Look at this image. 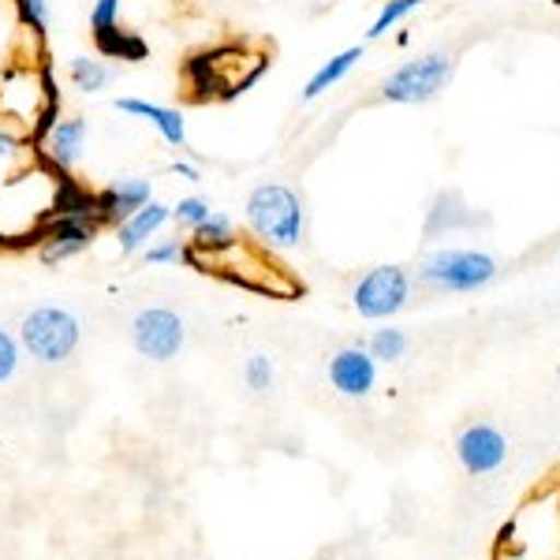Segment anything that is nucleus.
<instances>
[{
    "instance_id": "f257e3e1",
    "label": "nucleus",
    "mask_w": 560,
    "mask_h": 560,
    "mask_svg": "<svg viewBox=\"0 0 560 560\" xmlns=\"http://www.w3.org/2000/svg\"><path fill=\"white\" fill-rule=\"evenodd\" d=\"M243 221L266 250H292L306 236V206L284 184H258L243 202Z\"/></svg>"
},
{
    "instance_id": "f03ea898",
    "label": "nucleus",
    "mask_w": 560,
    "mask_h": 560,
    "mask_svg": "<svg viewBox=\"0 0 560 560\" xmlns=\"http://www.w3.org/2000/svg\"><path fill=\"white\" fill-rule=\"evenodd\" d=\"M79 340H83V325H79V318L68 306H34L20 322V348L42 366L68 363L79 351Z\"/></svg>"
},
{
    "instance_id": "7ed1b4c3",
    "label": "nucleus",
    "mask_w": 560,
    "mask_h": 560,
    "mask_svg": "<svg viewBox=\"0 0 560 560\" xmlns=\"http://www.w3.org/2000/svg\"><path fill=\"white\" fill-rule=\"evenodd\" d=\"M501 266L486 250H459L445 247L419 266V284H427L430 292H478V288L493 284Z\"/></svg>"
},
{
    "instance_id": "20e7f679",
    "label": "nucleus",
    "mask_w": 560,
    "mask_h": 560,
    "mask_svg": "<svg viewBox=\"0 0 560 560\" xmlns=\"http://www.w3.org/2000/svg\"><path fill=\"white\" fill-rule=\"evenodd\" d=\"M456 75V52L433 49L427 57H415L400 65L382 83V97L393 105H427L441 94Z\"/></svg>"
},
{
    "instance_id": "39448f33",
    "label": "nucleus",
    "mask_w": 560,
    "mask_h": 560,
    "mask_svg": "<svg viewBox=\"0 0 560 560\" xmlns=\"http://www.w3.org/2000/svg\"><path fill=\"white\" fill-rule=\"evenodd\" d=\"M187 345V325L173 306H142L131 318V348L150 363H168Z\"/></svg>"
},
{
    "instance_id": "423d86ee",
    "label": "nucleus",
    "mask_w": 560,
    "mask_h": 560,
    "mask_svg": "<svg viewBox=\"0 0 560 560\" xmlns=\"http://www.w3.org/2000/svg\"><path fill=\"white\" fill-rule=\"evenodd\" d=\"M411 300V273L404 266H374L359 280L351 303L355 311L370 322H385L393 314H400Z\"/></svg>"
},
{
    "instance_id": "0eeeda50",
    "label": "nucleus",
    "mask_w": 560,
    "mask_h": 560,
    "mask_svg": "<svg viewBox=\"0 0 560 560\" xmlns=\"http://www.w3.org/2000/svg\"><path fill=\"white\" fill-rule=\"evenodd\" d=\"M86 142H90V120L71 113V116H57V120L34 139V147H38V158L52 173L71 176L79 168V161H83Z\"/></svg>"
},
{
    "instance_id": "6e6552de",
    "label": "nucleus",
    "mask_w": 560,
    "mask_h": 560,
    "mask_svg": "<svg viewBox=\"0 0 560 560\" xmlns=\"http://www.w3.org/2000/svg\"><path fill=\"white\" fill-rule=\"evenodd\" d=\"M102 224L86 213H57L38 236V258L42 266H60L68 258H79L83 250L94 247Z\"/></svg>"
},
{
    "instance_id": "1a4fd4ad",
    "label": "nucleus",
    "mask_w": 560,
    "mask_h": 560,
    "mask_svg": "<svg viewBox=\"0 0 560 560\" xmlns=\"http://www.w3.org/2000/svg\"><path fill=\"white\" fill-rule=\"evenodd\" d=\"M153 198V179L147 176H120L102 191H94V221L102 229H116L120 221H128L135 210H142Z\"/></svg>"
},
{
    "instance_id": "9d476101",
    "label": "nucleus",
    "mask_w": 560,
    "mask_h": 560,
    "mask_svg": "<svg viewBox=\"0 0 560 560\" xmlns=\"http://www.w3.org/2000/svg\"><path fill=\"white\" fill-rule=\"evenodd\" d=\"M456 456L467 475H490L504 464V456H509V441H504V433L490 427V422H475V427H467L459 433Z\"/></svg>"
},
{
    "instance_id": "9b49d317",
    "label": "nucleus",
    "mask_w": 560,
    "mask_h": 560,
    "mask_svg": "<svg viewBox=\"0 0 560 560\" xmlns=\"http://www.w3.org/2000/svg\"><path fill=\"white\" fill-rule=\"evenodd\" d=\"M173 221V206L161 202V198H150L142 210H135L128 221L116 224V247H120V255H142V250L150 247L153 240L165 232V224Z\"/></svg>"
},
{
    "instance_id": "f8f14e48",
    "label": "nucleus",
    "mask_w": 560,
    "mask_h": 560,
    "mask_svg": "<svg viewBox=\"0 0 560 560\" xmlns=\"http://www.w3.org/2000/svg\"><path fill=\"white\" fill-rule=\"evenodd\" d=\"M329 382L340 396H370L377 385V359L366 348H340L329 359Z\"/></svg>"
},
{
    "instance_id": "ddd939ff",
    "label": "nucleus",
    "mask_w": 560,
    "mask_h": 560,
    "mask_svg": "<svg viewBox=\"0 0 560 560\" xmlns=\"http://www.w3.org/2000/svg\"><path fill=\"white\" fill-rule=\"evenodd\" d=\"M116 113L135 116V120L150 124L161 135V142L173 150H187V120L184 113L173 105H158V102H142V97H116L113 102Z\"/></svg>"
},
{
    "instance_id": "4468645a",
    "label": "nucleus",
    "mask_w": 560,
    "mask_h": 560,
    "mask_svg": "<svg viewBox=\"0 0 560 560\" xmlns=\"http://www.w3.org/2000/svg\"><path fill=\"white\" fill-rule=\"evenodd\" d=\"M363 60V45H351V49H340L337 57H329L325 65L314 71L311 79H306V86H303V102H314V97H322L329 86H337L340 79H348L351 75V68Z\"/></svg>"
},
{
    "instance_id": "2eb2a0df",
    "label": "nucleus",
    "mask_w": 560,
    "mask_h": 560,
    "mask_svg": "<svg viewBox=\"0 0 560 560\" xmlns=\"http://www.w3.org/2000/svg\"><path fill=\"white\" fill-rule=\"evenodd\" d=\"M31 142H34L31 131H20L15 124L0 120V187H4L15 173H23V168L31 165L34 153L26 150Z\"/></svg>"
},
{
    "instance_id": "dca6fc26",
    "label": "nucleus",
    "mask_w": 560,
    "mask_h": 560,
    "mask_svg": "<svg viewBox=\"0 0 560 560\" xmlns=\"http://www.w3.org/2000/svg\"><path fill=\"white\" fill-rule=\"evenodd\" d=\"M236 221H232L229 213L213 210L210 217H206L202 224L191 232V250H202V255H221V250H229L232 243H236Z\"/></svg>"
},
{
    "instance_id": "f3484780",
    "label": "nucleus",
    "mask_w": 560,
    "mask_h": 560,
    "mask_svg": "<svg viewBox=\"0 0 560 560\" xmlns=\"http://www.w3.org/2000/svg\"><path fill=\"white\" fill-rule=\"evenodd\" d=\"M475 224V213L464 206L459 191H441L433 198L430 217H427V236H441V232H453V229H467Z\"/></svg>"
},
{
    "instance_id": "a211bd4d",
    "label": "nucleus",
    "mask_w": 560,
    "mask_h": 560,
    "mask_svg": "<svg viewBox=\"0 0 560 560\" xmlns=\"http://www.w3.org/2000/svg\"><path fill=\"white\" fill-rule=\"evenodd\" d=\"M68 79H71V86H75L79 94L94 97V94H102V90H108V83L116 79V68L108 65L105 57H71Z\"/></svg>"
},
{
    "instance_id": "6ab92c4d",
    "label": "nucleus",
    "mask_w": 560,
    "mask_h": 560,
    "mask_svg": "<svg viewBox=\"0 0 560 560\" xmlns=\"http://www.w3.org/2000/svg\"><path fill=\"white\" fill-rule=\"evenodd\" d=\"M94 42H97V57H105V60H128V65L147 60V42L135 31H124V26H113V31L97 34Z\"/></svg>"
},
{
    "instance_id": "aec40b11",
    "label": "nucleus",
    "mask_w": 560,
    "mask_h": 560,
    "mask_svg": "<svg viewBox=\"0 0 560 560\" xmlns=\"http://www.w3.org/2000/svg\"><path fill=\"white\" fill-rule=\"evenodd\" d=\"M142 258H147V266H179V261H191L198 266L191 243L184 236H168V240H153L147 250H142Z\"/></svg>"
},
{
    "instance_id": "412c9836",
    "label": "nucleus",
    "mask_w": 560,
    "mask_h": 560,
    "mask_svg": "<svg viewBox=\"0 0 560 560\" xmlns=\"http://www.w3.org/2000/svg\"><path fill=\"white\" fill-rule=\"evenodd\" d=\"M422 4H430V0H385V4H382V12H377V20L370 23L366 38H370V42H382L385 34L393 31L396 23H404L411 12H419Z\"/></svg>"
},
{
    "instance_id": "4be33fe9",
    "label": "nucleus",
    "mask_w": 560,
    "mask_h": 560,
    "mask_svg": "<svg viewBox=\"0 0 560 560\" xmlns=\"http://www.w3.org/2000/svg\"><path fill=\"white\" fill-rule=\"evenodd\" d=\"M366 351L377 359V363H400V359L408 355V332L404 329H377L374 337H370Z\"/></svg>"
},
{
    "instance_id": "5701e85b",
    "label": "nucleus",
    "mask_w": 560,
    "mask_h": 560,
    "mask_svg": "<svg viewBox=\"0 0 560 560\" xmlns=\"http://www.w3.org/2000/svg\"><path fill=\"white\" fill-rule=\"evenodd\" d=\"M210 213H213V202H210L206 195H184V198H179V202L173 206V221H176L184 232H195L198 224H202Z\"/></svg>"
},
{
    "instance_id": "b1692460",
    "label": "nucleus",
    "mask_w": 560,
    "mask_h": 560,
    "mask_svg": "<svg viewBox=\"0 0 560 560\" xmlns=\"http://www.w3.org/2000/svg\"><path fill=\"white\" fill-rule=\"evenodd\" d=\"M15 12H20V23L34 34V38H45V34H49V23H52L49 0H15Z\"/></svg>"
},
{
    "instance_id": "393cba45",
    "label": "nucleus",
    "mask_w": 560,
    "mask_h": 560,
    "mask_svg": "<svg viewBox=\"0 0 560 560\" xmlns=\"http://www.w3.org/2000/svg\"><path fill=\"white\" fill-rule=\"evenodd\" d=\"M273 377H277V370H273V359L269 355H250L247 366H243V382H247L250 393H269V388H273Z\"/></svg>"
},
{
    "instance_id": "a878e982",
    "label": "nucleus",
    "mask_w": 560,
    "mask_h": 560,
    "mask_svg": "<svg viewBox=\"0 0 560 560\" xmlns=\"http://www.w3.org/2000/svg\"><path fill=\"white\" fill-rule=\"evenodd\" d=\"M120 12H124V0H94L90 4V31H94V38L113 31V26H120Z\"/></svg>"
},
{
    "instance_id": "bb28decb",
    "label": "nucleus",
    "mask_w": 560,
    "mask_h": 560,
    "mask_svg": "<svg viewBox=\"0 0 560 560\" xmlns=\"http://www.w3.org/2000/svg\"><path fill=\"white\" fill-rule=\"evenodd\" d=\"M20 359H23L20 337H12L8 329H0V385L12 382L15 370H20Z\"/></svg>"
},
{
    "instance_id": "cd10ccee",
    "label": "nucleus",
    "mask_w": 560,
    "mask_h": 560,
    "mask_svg": "<svg viewBox=\"0 0 560 560\" xmlns=\"http://www.w3.org/2000/svg\"><path fill=\"white\" fill-rule=\"evenodd\" d=\"M168 173L179 176V179H187V184H198V179H202V173H198V165H191V161H184V158H176L173 165H168Z\"/></svg>"
},
{
    "instance_id": "c85d7f7f",
    "label": "nucleus",
    "mask_w": 560,
    "mask_h": 560,
    "mask_svg": "<svg viewBox=\"0 0 560 560\" xmlns=\"http://www.w3.org/2000/svg\"><path fill=\"white\" fill-rule=\"evenodd\" d=\"M318 4H325V0H318Z\"/></svg>"
}]
</instances>
